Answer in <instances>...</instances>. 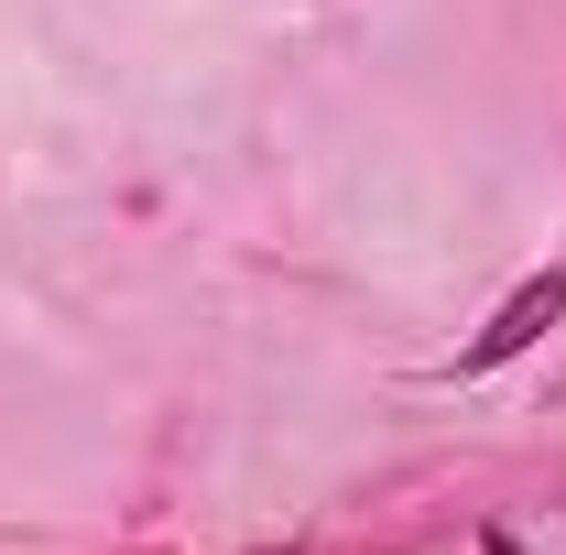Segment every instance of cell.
<instances>
[{
    "label": "cell",
    "instance_id": "cell-1",
    "mask_svg": "<svg viewBox=\"0 0 566 555\" xmlns=\"http://www.w3.org/2000/svg\"><path fill=\"white\" fill-rule=\"evenodd\" d=\"M556 305H566V283L545 273V283H523V294H512V305H501V327L480 348H469V370H491V359H512V348L534 338V327H556Z\"/></svg>",
    "mask_w": 566,
    "mask_h": 555
}]
</instances>
